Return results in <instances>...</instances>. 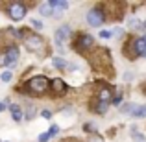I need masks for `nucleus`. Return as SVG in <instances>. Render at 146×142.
Listing matches in <instances>:
<instances>
[{"label": "nucleus", "mask_w": 146, "mask_h": 142, "mask_svg": "<svg viewBox=\"0 0 146 142\" xmlns=\"http://www.w3.org/2000/svg\"><path fill=\"white\" fill-rule=\"evenodd\" d=\"M28 87H30V90L41 94V92H44V90L50 87V81H48L46 76H33V78L28 81Z\"/></svg>", "instance_id": "1"}, {"label": "nucleus", "mask_w": 146, "mask_h": 142, "mask_svg": "<svg viewBox=\"0 0 146 142\" xmlns=\"http://www.w3.org/2000/svg\"><path fill=\"white\" fill-rule=\"evenodd\" d=\"M7 13H9V17L13 20H22L26 17V6L21 2H13L9 6V9H7Z\"/></svg>", "instance_id": "2"}, {"label": "nucleus", "mask_w": 146, "mask_h": 142, "mask_svg": "<svg viewBox=\"0 0 146 142\" xmlns=\"http://www.w3.org/2000/svg\"><path fill=\"white\" fill-rule=\"evenodd\" d=\"M104 20H106V15H104L102 9H91L89 13H87V22H89L93 28H98V26H102Z\"/></svg>", "instance_id": "3"}, {"label": "nucleus", "mask_w": 146, "mask_h": 142, "mask_svg": "<svg viewBox=\"0 0 146 142\" xmlns=\"http://www.w3.org/2000/svg\"><path fill=\"white\" fill-rule=\"evenodd\" d=\"M54 39H56V44H57V46L67 44L68 39H70V28H68V26H61V28H57L56 33H54Z\"/></svg>", "instance_id": "4"}, {"label": "nucleus", "mask_w": 146, "mask_h": 142, "mask_svg": "<svg viewBox=\"0 0 146 142\" xmlns=\"http://www.w3.org/2000/svg\"><path fill=\"white\" fill-rule=\"evenodd\" d=\"M26 46H28V50H32V52H39L43 48V39L39 35H30L28 41H26Z\"/></svg>", "instance_id": "5"}, {"label": "nucleus", "mask_w": 146, "mask_h": 142, "mask_svg": "<svg viewBox=\"0 0 146 142\" xmlns=\"http://www.w3.org/2000/svg\"><path fill=\"white\" fill-rule=\"evenodd\" d=\"M133 50H135V53H137V55L146 57V35L139 37V39H137L135 43H133Z\"/></svg>", "instance_id": "6"}, {"label": "nucleus", "mask_w": 146, "mask_h": 142, "mask_svg": "<svg viewBox=\"0 0 146 142\" xmlns=\"http://www.w3.org/2000/svg\"><path fill=\"white\" fill-rule=\"evenodd\" d=\"M91 44H93V37L91 35H80L78 41H76V48L78 50H87L91 48Z\"/></svg>", "instance_id": "7"}, {"label": "nucleus", "mask_w": 146, "mask_h": 142, "mask_svg": "<svg viewBox=\"0 0 146 142\" xmlns=\"http://www.w3.org/2000/svg\"><path fill=\"white\" fill-rule=\"evenodd\" d=\"M9 111H11V118H13L15 122H21L22 118H24V113H22V109H21V105H9Z\"/></svg>", "instance_id": "8"}, {"label": "nucleus", "mask_w": 146, "mask_h": 142, "mask_svg": "<svg viewBox=\"0 0 146 142\" xmlns=\"http://www.w3.org/2000/svg\"><path fill=\"white\" fill-rule=\"evenodd\" d=\"M6 55H7V59H9V63L15 65V63H17V59H19V48L17 46H9V48L6 50Z\"/></svg>", "instance_id": "9"}, {"label": "nucleus", "mask_w": 146, "mask_h": 142, "mask_svg": "<svg viewBox=\"0 0 146 142\" xmlns=\"http://www.w3.org/2000/svg\"><path fill=\"white\" fill-rule=\"evenodd\" d=\"M39 13L43 15V17H52V15H54L52 4H50V2H43V4L39 6Z\"/></svg>", "instance_id": "10"}, {"label": "nucleus", "mask_w": 146, "mask_h": 142, "mask_svg": "<svg viewBox=\"0 0 146 142\" xmlns=\"http://www.w3.org/2000/svg\"><path fill=\"white\" fill-rule=\"evenodd\" d=\"M131 114L135 118H146V103L144 105H133L131 107Z\"/></svg>", "instance_id": "11"}, {"label": "nucleus", "mask_w": 146, "mask_h": 142, "mask_svg": "<svg viewBox=\"0 0 146 142\" xmlns=\"http://www.w3.org/2000/svg\"><path fill=\"white\" fill-rule=\"evenodd\" d=\"M52 7L56 11H65V9H68V2H65V0H52Z\"/></svg>", "instance_id": "12"}, {"label": "nucleus", "mask_w": 146, "mask_h": 142, "mask_svg": "<svg viewBox=\"0 0 146 142\" xmlns=\"http://www.w3.org/2000/svg\"><path fill=\"white\" fill-rule=\"evenodd\" d=\"M50 85H52V89L56 90V92H65V87H67V85H65V81H63V79H59V78L54 79Z\"/></svg>", "instance_id": "13"}, {"label": "nucleus", "mask_w": 146, "mask_h": 142, "mask_svg": "<svg viewBox=\"0 0 146 142\" xmlns=\"http://www.w3.org/2000/svg\"><path fill=\"white\" fill-rule=\"evenodd\" d=\"M52 65H54L56 68H65V67H67V61H65L63 57L57 55V57H52Z\"/></svg>", "instance_id": "14"}, {"label": "nucleus", "mask_w": 146, "mask_h": 142, "mask_svg": "<svg viewBox=\"0 0 146 142\" xmlns=\"http://www.w3.org/2000/svg\"><path fill=\"white\" fill-rule=\"evenodd\" d=\"M107 107H109V103H107V102H98L96 113H98V114H106V113H107Z\"/></svg>", "instance_id": "15"}, {"label": "nucleus", "mask_w": 146, "mask_h": 142, "mask_svg": "<svg viewBox=\"0 0 146 142\" xmlns=\"http://www.w3.org/2000/svg\"><path fill=\"white\" fill-rule=\"evenodd\" d=\"M109 100H111L109 89H102V90H100V102H109Z\"/></svg>", "instance_id": "16"}, {"label": "nucleus", "mask_w": 146, "mask_h": 142, "mask_svg": "<svg viewBox=\"0 0 146 142\" xmlns=\"http://www.w3.org/2000/svg\"><path fill=\"white\" fill-rule=\"evenodd\" d=\"M129 26H131L133 30H143V22H141L139 18H129Z\"/></svg>", "instance_id": "17"}, {"label": "nucleus", "mask_w": 146, "mask_h": 142, "mask_svg": "<svg viewBox=\"0 0 146 142\" xmlns=\"http://www.w3.org/2000/svg\"><path fill=\"white\" fill-rule=\"evenodd\" d=\"M35 113H37V109H35L33 105H30L28 111H26V114H24V118H26V120H32V118L35 116Z\"/></svg>", "instance_id": "18"}, {"label": "nucleus", "mask_w": 146, "mask_h": 142, "mask_svg": "<svg viewBox=\"0 0 146 142\" xmlns=\"http://www.w3.org/2000/svg\"><path fill=\"white\" fill-rule=\"evenodd\" d=\"M0 79H2L4 83H9L11 79H13V72H9V70H6V72H2V76H0Z\"/></svg>", "instance_id": "19"}, {"label": "nucleus", "mask_w": 146, "mask_h": 142, "mask_svg": "<svg viewBox=\"0 0 146 142\" xmlns=\"http://www.w3.org/2000/svg\"><path fill=\"white\" fill-rule=\"evenodd\" d=\"M30 26H33L35 30H43V22L37 20V18H30Z\"/></svg>", "instance_id": "20"}, {"label": "nucleus", "mask_w": 146, "mask_h": 142, "mask_svg": "<svg viewBox=\"0 0 146 142\" xmlns=\"http://www.w3.org/2000/svg\"><path fill=\"white\" fill-rule=\"evenodd\" d=\"M7 65H11L9 59H7L6 53H2V55H0V67H7Z\"/></svg>", "instance_id": "21"}, {"label": "nucleus", "mask_w": 146, "mask_h": 142, "mask_svg": "<svg viewBox=\"0 0 146 142\" xmlns=\"http://www.w3.org/2000/svg\"><path fill=\"white\" fill-rule=\"evenodd\" d=\"M48 133H50V137H56V135H57V133H59V125H56V124H54V125H52V127H50V129H48Z\"/></svg>", "instance_id": "22"}, {"label": "nucleus", "mask_w": 146, "mask_h": 142, "mask_svg": "<svg viewBox=\"0 0 146 142\" xmlns=\"http://www.w3.org/2000/svg\"><path fill=\"white\" fill-rule=\"evenodd\" d=\"M37 140L39 142H48L50 140V133H41V135L37 137Z\"/></svg>", "instance_id": "23"}, {"label": "nucleus", "mask_w": 146, "mask_h": 142, "mask_svg": "<svg viewBox=\"0 0 146 142\" xmlns=\"http://www.w3.org/2000/svg\"><path fill=\"white\" fill-rule=\"evenodd\" d=\"M111 103H113V105H120V103H122V94H118V96H115V98L113 100H111Z\"/></svg>", "instance_id": "24"}, {"label": "nucleus", "mask_w": 146, "mask_h": 142, "mask_svg": "<svg viewBox=\"0 0 146 142\" xmlns=\"http://www.w3.org/2000/svg\"><path fill=\"white\" fill-rule=\"evenodd\" d=\"M41 116L46 118V120H50V118H52V113H50L48 109H43V111H41Z\"/></svg>", "instance_id": "25"}, {"label": "nucleus", "mask_w": 146, "mask_h": 142, "mask_svg": "<svg viewBox=\"0 0 146 142\" xmlns=\"http://www.w3.org/2000/svg\"><path fill=\"white\" fill-rule=\"evenodd\" d=\"M83 131L93 133V131H94V124H85V125H83Z\"/></svg>", "instance_id": "26"}, {"label": "nucleus", "mask_w": 146, "mask_h": 142, "mask_svg": "<svg viewBox=\"0 0 146 142\" xmlns=\"http://www.w3.org/2000/svg\"><path fill=\"white\" fill-rule=\"evenodd\" d=\"M111 35H113V33H111V32H106V30H102V32H100V37H102V39H109Z\"/></svg>", "instance_id": "27"}, {"label": "nucleus", "mask_w": 146, "mask_h": 142, "mask_svg": "<svg viewBox=\"0 0 146 142\" xmlns=\"http://www.w3.org/2000/svg\"><path fill=\"white\" fill-rule=\"evenodd\" d=\"M131 135L135 137V139L139 140V142H144V137H143V135H139V133H135V129H133V131H131Z\"/></svg>", "instance_id": "28"}, {"label": "nucleus", "mask_w": 146, "mask_h": 142, "mask_svg": "<svg viewBox=\"0 0 146 142\" xmlns=\"http://www.w3.org/2000/svg\"><path fill=\"white\" fill-rule=\"evenodd\" d=\"M122 33H124V30H122V28H115L113 30V35H118V37H120Z\"/></svg>", "instance_id": "29"}, {"label": "nucleus", "mask_w": 146, "mask_h": 142, "mask_svg": "<svg viewBox=\"0 0 146 142\" xmlns=\"http://www.w3.org/2000/svg\"><path fill=\"white\" fill-rule=\"evenodd\" d=\"M91 142H104V139L98 137V135H93V137H91Z\"/></svg>", "instance_id": "30"}, {"label": "nucleus", "mask_w": 146, "mask_h": 142, "mask_svg": "<svg viewBox=\"0 0 146 142\" xmlns=\"http://www.w3.org/2000/svg\"><path fill=\"white\" fill-rule=\"evenodd\" d=\"M7 109V103L6 102H0V113H2V111H6Z\"/></svg>", "instance_id": "31"}]
</instances>
